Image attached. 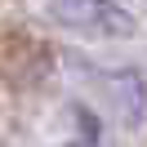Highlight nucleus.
I'll use <instances>...</instances> for the list:
<instances>
[{"instance_id": "f257e3e1", "label": "nucleus", "mask_w": 147, "mask_h": 147, "mask_svg": "<svg viewBox=\"0 0 147 147\" xmlns=\"http://www.w3.org/2000/svg\"><path fill=\"white\" fill-rule=\"evenodd\" d=\"M49 13H54L63 27L85 31V36H116V40H129V36L138 31L134 13H129L125 5H116V0H54Z\"/></svg>"}]
</instances>
